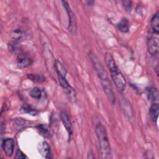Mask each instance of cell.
Wrapping results in <instances>:
<instances>
[{
  "label": "cell",
  "instance_id": "1",
  "mask_svg": "<svg viewBox=\"0 0 159 159\" xmlns=\"http://www.w3.org/2000/svg\"><path fill=\"white\" fill-rule=\"evenodd\" d=\"M105 61L116 86L120 91H123L125 87V80L111 53H106L105 54Z\"/></svg>",
  "mask_w": 159,
  "mask_h": 159
},
{
  "label": "cell",
  "instance_id": "2",
  "mask_svg": "<svg viewBox=\"0 0 159 159\" xmlns=\"http://www.w3.org/2000/svg\"><path fill=\"white\" fill-rule=\"evenodd\" d=\"M96 133L98 140L101 158H111V150L106 128L102 124H98L96 127Z\"/></svg>",
  "mask_w": 159,
  "mask_h": 159
},
{
  "label": "cell",
  "instance_id": "3",
  "mask_svg": "<svg viewBox=\"0 0 159 159\" xmlns=\"http://www.w3.org/2000/svg\"><path fill=\"white\" fill-rule=\"evenodd\" d=\"M158 33L151 29L148 35L147 47L148 52L152 55H157L158 53Z\"/></svg>",
  "mask_w": 159,
  "mask_h": 159
},
{
  "label": "cell",
  "instance_id": "4",
  "mask_svg": "<svg viewBox=\"0 0 159 159\" xmlns=\"http://www.w3.org/2000/svg\"><path fill=\"white\" fill-rule=\"evenodd\" d=\"M62 5L65 9V11L67 14L68 18V29L69 32H70L73 34H76L77 32V27H76V23L75 18V15L69 6V4L66 1H61Z\"/></svg>",
  "mask_w": 159,
  "mask_h": 159
},
{
  "label": "cell",
  "instance_id": "5",
  "mask_svg": "<svg viewBox=\"0 0 159 159\" xmlns=\"http://www.w3.org/2000/svg\"><path fill=\"white\" fill-rule=\"evenodd\" d=\"M100 82L106 97L112 105L115 103V96L108 77L100 79Z\"/></svg>",
  "mask_w": 159,
  "mask_h": 159
},
{
  "label": "cell",
  "instance_id": "6",
  "mask_svg": "<svg viewBox=\"0 0 159 159\" xmlns=\"http://www.w3.org/2000/svg\"><path fill=\"white\" fill-rule=\"evenodd\" d=\"M33 63L32 57L26 53H19L17 58V65L20 68H25L30 66Z\"/></svg>",
  "mask_w": 159,
  "mask_h": 159
},
{
  "label": "cell",
  "instance_id": "7",
  "mask_svg": "<svg viewBox=\"0 0 159 159\" xmlns=\"http://www.w3.org/2000/svg\"><path fill=\"white\" fill-rule=\"evenodd\" d=\"M1 147L3 152L8 157H11L14 152V140L11 138H7L2 140Z\"/></svg>",
  "mask_w": 159,
  "mask_h": 159
},
{
  "label": "cell",
  "instance_id": "8",
  "mask_svg": "<svg viewBox=\"0 0 159 159\" xmlns=\"http://www.w3.org/2000/svg\"><path fill=\"white\" fill-rule=\"evenodd\" d=\"M60 117H61V120L63 122V124L68 132V139H70L72 135V134H73V128H72V125H71V122L70 117H69L68 114L65 111H62L61 112Z\"/></svg>",
  "mask_w": 159,
  "mask_h": 159
},
{
  "label": "cell",
  "instance_id": "9",
  "mask_svg": "<svg viewBox=\"0 0 159 159\" xmlns=\"http://www.w3.org/2000/svg\"><path fill=\"white\" fill-rule=\"evenodd\" d=\"M39 151L40 153L45 158H51L52 153L49 145L47 142H42L39 144Z\"/></svg>",
  "mask_w": 159,
  "mask_h": 159
},
{
  "label": "cell",
  "instance_id": "10",
  "mask_svg": "<svg viewBox=\"0 0 159 159\" xmlns=\"http://www.w3.org/2000/svg\"><path fill=\"white\" fill-rule=\"evenodd\" d=\"M55 67L58 77H66V75L67 73L66 69L60 61H59L58 60H57L55 61Z\"/></svg>",
  "mask_w": 159,
  "mask_h": 159
},
{
  "label": "cell",
  "instance_id": "11",
  "mask_svg": "<svg viewBox=\"0 0 159 159\" xmlns=\"http://www.w3.org/2000/svg\"><path fill=\"white\" fill-rule=\"evenodd\" d=\"M158 113H159L158 104L157 103L153 104L150 108V115L152 120L155 123L157 122Z\"/></svg>",
  "mask_w": 159,
  "mask_h": 159
},
{
  "label": "cell",
  "instance_id": "12",
  "mask_svg": "<svg viewBox=\"0 0 159 159\" xmlns=\"http://www.w3.org/2000/svg\"><path fill=\"white\" fill-rule=\"evenodd\" d=\"M151 29L156 32H159V14L157 11L151 19Z\"/></svg>",
  "mask_w": 159,
  "mask_h": 159
},
{
  "label": "cell",
  "instance_id": "13",
  "mask_svg": "<svg viewBox=\"0 0 159 159\" xmlns=\"http://www.w3.org/2000/svg\"><path fill=\"white\" fill-rule=\"evenodd\" d=\"M148 98L150 101L156 102L158 99V92L157 88H150L148 91Z\"/></svg>",
  "mask_w": 159,
  "mask_h": 159
},
{
  "label": "cell",
  "instance_id": "14",
  "mask_svg": "<svg viewBox=\"0 0 159 159\" xmlns=\"http://www.w3.org/2000/svg\"><path fill=\"white\" fill-rule=\"evenodd\" d=\"M117 27H118V29L120 32H124V33L127 32L129 31V28L128 20L125 17L122 18L120 20V21L118 23Z\"/></svg>",
  "mask_w": 159,
  "mask_h": 159
},
{
  "label": "cell",
  "instance_id": "15",
  "mask_svg": "<svg viewBox=\"0 0 159 159\" xmlns=\"http://www.w3.org/2000/svg\"><path fill=\"white\" fill-rule=\"evenodd\" d=\"M28 78L34 81V82H37V83H41V82H43L45 81V78L41 75H39V74H28L27 75Z\"/></svg>",
  "mask_w": 159,
  "mask_h": 159
},
{
  "label": "cell",
  "instance_id": "16",
  "mask_svg": "<svg viewBox=\"0 0 159 159\" xmlns=\"http://www.w3.org/2000/svg\"><path fill=\"white\" fill-rule=\"evenodd\" d=\"M20 111H22L24 113H27V114H30L32 116H36L38 113H39V111L32 107L31 106H22L21 109H20Z\"/></svg>",
  "mask_w": 159,
  "mask_h": 159
},
{
  "label": "cell",
  "instance_id": "17",
  "mask_svg": "<svg viewBox=\"0 0 159 159\" xmlns=\"http://www.w3.org/2000/svg\"><path fill=\"white\" fill-rule=\"evenodd\" d=\"M30 96L36 99H39L42 96V91L38 87H35L30 91Z\"/></svg>",
  "mask_w": 159,
  "mask_h": 159
},
{
  "label": "cell",
  "instance_id": "18",
  "mask_svg": "<svg viewBox=\"0 0 159 159\" xmlns=\"http://www.w3.org/2000/svg\"><path fill=\"white\" fill-rule=\"evenodd\" d=\"M23 36V32L20 29H16L12 33V37L13 39L18 40H20Z\"/></svg>",
  "mask_w": 159,
  "mask_h": 159
},
{
  "label": "cell",
  "instance_id": "19",
  "mask_svg": "<svg viewBox=\"0 0 159 159\" xmlns=\"http://www.w3.org/2000/svg\"><path fill=\"white\" fill-rule=\"evenodd\" d=\"M37 128L39 132L41 134V135H43L44 137H47L49 135L47 129L43 125H39L37 127Z\"/></svg>",
  "mask_w": 159,
  "mask_h": 159
},
{
  "label": "cell",
  "instance_id": "20",
  "mask_svg": "<svg viewBox=\"0 0 159 159\" xmlns=\"http://www.w3.org/2000/svg\"><path fill=\"white\" fill-rule=\"evenodd\" d=\"M9 48L11 51L14 52H19V46L18 45V44L17 43H11L9 45Z\"/></svg>",
  "mask_w": 159,
  "mask_h": 159
},
{
  "label": "cell",
  "instance_id": "21",
  "mask_svg": "<svg viewBox=\"0 0 159 159\" xmlns=\"http://www.w3.org/2000/svg\"><path fill=\"white\" fill-rule=\"evenodd\" d=\"M123 6L127 12H130L132 9V2L130 1H122Z\"/></svg>",
  "mask_w": 159,
  "mask_h": 159
},
{
  "label": "cell",
  "instance_id": "22",
  "mask_svg": "<svg viewBox=\"0 0 159 159\" xmlns=\"http://www.w3.org/2000/svg\"><path fill=\"white\" fill-rule=\"evenodd\" d=\"M27 158V157L24 155V153L20 151V150H17L16 152V154L15 156V158H18V159H24Z\"/></svg>",
  "mask_w": 159,
  "mask_h": 159
},
{
  "label": "cell",
  "instance_id": "23",
  "mask_svg": "<svg viewBox=\"0 0 159 159\" xmlns=\"http://www.w3.org/2000/svg\"><path fill=\"white\" fill-rule=\"evenodd\" d=\"M86 3H87V5H88V6H93V5L94 1H86Z\"/></svg>",
  "mask_w": 159,
  "mask_h": 159
}]
</instances>
